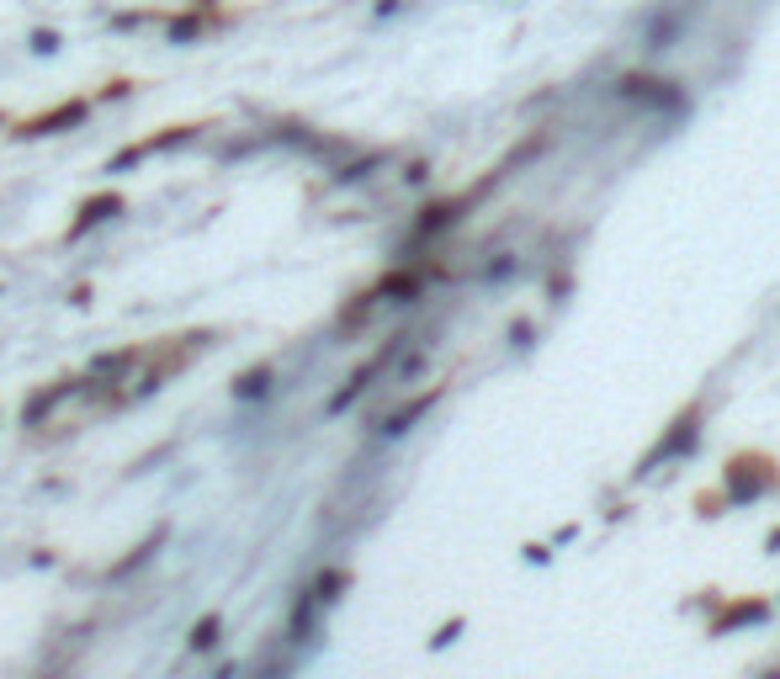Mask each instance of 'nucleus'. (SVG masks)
I'll use <instances>...</instances> for the list:
<instances>
[{"mask_svg":"<svg viewBox=\"0 0 780 679\" xmlns=\"http://www.w3.org/2000/svg\"><path fill=\"white\" fill-rule=\"evenodd\" d=\"M764 484H770V462L764 457H732L728 467V494L743 505V499H759L764 494Z\"/></svg>","mask_w":780,"mask_h":679,"instance_id":"f257e3e1","label":"nucleus"},{"mask_svg":"<svg viewBox=\"0 0 780 679\" xmlns=\"http://www.w3.org/2000/svg\"><path fill=\"white\" fill-rule=\"evenodd\" d=\"M118 213H122V196H118V192L97 196V202H85V207H80V219H74V234H85V229H97V223L118 219Z\"/></svg>","mask_w":780,"mask_h":679,"instance_id":"f03ea898","label":"nucleus"},{"mask_svg":"<svg viewBox=\"0 0 780 679\" xmlns=\"http://www.w3.org/2000/svg\"><path fill=\"white\" fill-rule=\"evenodd\" d=\"M219 637H223V616H219V610H207V616L186 631V648H192V653H213V648H219Z\"/></svg>","mask_w":780,"mask_h":679,"instance_id":"7ed1b4c3","label":"nucleus"},{"mask_svg":"<svg viewBox=\"0 0 780 679\" xmlns=\"http://www.w3.org/2000/svg\"><path fill=\"white\" fill-rule=\"evenodd\" d=\"M685 452H696V414H690V419H680V430H675V436H669L659 452L648 457V467H654V462H675V457H685Z\"/></svg>","mask_w":780,"mask_h":679,"instance_id":"20e7f679","label":"nucleus"},{"mask_svg":"<svg viewBox=\"0 0 780 679\" xmlns=\"http://www.w3.org/2000/svg\"><path fill=\"white\" fill-rule=\"evenodd\" d=\"M70 393H74V383H59V388H38L32 398H27L22 425H38V419H43V414H49L53 404H59V398H70Z\"/></svg>","mask_w":780,"mask_h":679,"instance_id":"39448f33","label":"nucleus"},{"mask_svg":"<svg viewBox=\"0 0 780 679\" xmlns=\"http://www.w3.org/2000/svg\"><path fill=\"white\" fill-rule=\"evenodd\" d=\"M80 118H85V107H80V101H70V107H59V112H49V118H32L22 133H64V128H70V122H80Z\"/></svg>","mask_w":780,"mask_h":679,"instance_id":"423d86ee","label":"nucleus"},{"mask_svg":"<svg viewBox=\"0 0 780 679\" xmlns=\"http://www.w3.org/2000/svg\"><path fill=\"white\" fill-rule=\"evenodd\" d=\"M345 584H351V574H345V568H324V574H318V584L308 589V595H314L318 606H335V600L345 595Z\"/></svg>","mask_w":780,"mask_h":679,"instance_id":"0eeeda50","label":"nucleus"},{"mask_svg":"<svg viewBox=\"0 0 780 679\" xmlns=\"http://www.w3.org/2000/svg\"><path fill=\"white\" fill-rule=\"evenodd\" d=\"M271 393V366H255V372H244L240 383H234V398H266Z\"/></svg>","mask_w":780,"mask_h":679,"instance_id":"6e6552de","label":"nucleus"},{"mask_svg":"<svg viewBox=\"0 0 780 679\" xmlns=\"http://www.w3.org/2000/svg\"><path fill=\"white\" fill-rule=\"evenodd\" d=\"M430 404H436V393H425V398H415L409 409H398V414H393V419H388V425H383V430H388V436H404V430H409V425H415V419H419V414H425V409H430Z\"/></svg>","mask_w":780,"mask_h":679,"instance_id":"1a4fd4ad","label":"nucleus"},{"mask_svg":"<svg viewBox=\"0 0 780 679\" xmlns=\"http://www.w3.org/2000/svg\"><path fill=\"white\" fill-rule=\"evenodd\" d=\"M738 621H764V606L759 600H749V606H732L722 621H717V631H728V627H738Z\"/></svg>","mask_w":780,"mask_h":679,"instance_id":"9d476101","label":"nucleus"},{"mask_svg":"<svg viewBox=\"0 0 780 679\" xmlns=\"http://www.w3.org/2000/svg\"><path fill=\"white\" fill-rule=\"evenodd\" d=\"M415 276H388V282H383V292H393V297H415Z\"/></svg>","mask_w":780,"mask_h":679,"instance_id":"9b49d317","label":"nucleus"},{"mask_svg":"<svg viewBox=\"0 0 780 679\" xmlns=\"http://www.w3.org/2000/svg\"><path fill=\"white\" fill-rule=\"evenodd\" d=\"M457 631H463V621H452V627H440L436 637H430V648H446V642H457Z\"/></svg>","mask_w":780,"mask_h":679,"instance_id":"f8f14e48","label":"nucleus"},{"mask_svg":"<svg viewBox=\"0 0 780 679\" xmlns=\"http://www.w3.org/2000/svg\"><path fill=\"white\" fill-rule=\"evenodd\" d=\"M213 679H234V663H219V669H213Z\"/></svg>","mask_w":780,"mask_h":679,"instance_id":"ddd939ff","label":"nucleus"},{"mask_svg":"<svg viewBox=\"0 0 780 679\" xmlns=\"http://www.w3.org/2000/svg\"><path fill=\"white\" fill-rule=\"evenodd\" d=\"M776 547H780V526H776V531H770V553H776Z\"/></svg>","mask_w":780,"mask_h":679,"instance_id":"4468645a","label":"nucleus"}]
</instances>
